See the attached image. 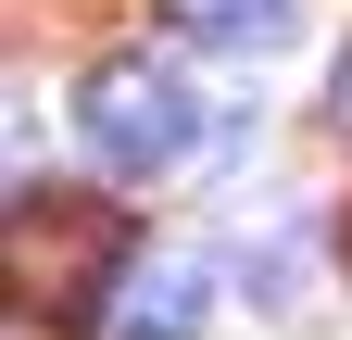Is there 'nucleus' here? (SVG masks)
Returning a JSON list of instances; mask_svg holds the SVG:
<instances>
[{
    "instance_id": "nucleus-1",
    "label": "nucleus",
    "mask_w": 352,
    "mask_h": 340,
    "mask_svg": "<svg viewBox=\"0 0 352 340\" xmlns=\"http://www.w3.org/2000/svg\"><path fill=\"white\" fill-rule=\"evenodd\" d=\"M201 126L214 114L176 89V63H151V51H101L88 89H76V139H88L101 177H176V164L201 151Z\"/></svg>"
},
{
    "instance_id": "nucleus-2",
    "label": "nucleus",
    "mask_w": 352,
    "mask_h": 340,
    "mask_svg": "<svg viewBox=\"0 0 352 340\" xmlns=\"http://www.w3.org/2000/svg\"><path fill=\"white\" fill-rule=\"evenodd\" d=\"M126 265H139L126 215H101V202H13V290L38 315H88L101 328V303H113Z\"/></svg>"
},
{
    "instance_id": "nucleus-3",
    "label": "nucleus",
    "mask_w": 352,
    "mask_h": 340,
    "mask_svg": "<svg viewBox=\"0 0 352 340\" xmlns=\"http://www.w3.org/2000/svg\"><path fill=\"white\" fill-rule=\"evenodd\" d=\"M201 328H214V265L201 252H139L88 340H201Z\"/></svg>"
},
{
    "instance_id": "nucleus-4",
    "label": "nucleus",
    "mask_w": 352,
    "mask_h": 340,
    "mask_svg": "<svg viewBox=\"0 0 352 340\" xmlns=\"http://www.w3.org/2000/svg\"><path fill=\"white\" fill-rule=\"evenodd\" d=\"M239 290H252L277 328H327V315H340V252L289 215V227H264V240L239 252Z\"/></svg>"
},
{
    "instance_id": "nucleus-5",
    "label": "nucleus",
    "mask_w": 352,
    "mask_h": 340,
    "mask_svg": "<svg viewBox=\"0 0 352 340\" xmlns=\"http://www.w3.org/2000/svg\"><path fill=\"white\" fill-rule=\"evenodd\" d=\"M164 25L201 38V51H252V63H264V51H289L302 13H289V0H164Z\"/></svg>"
},
{
    "instance_id": "nucleus-6",
    "label": "nucleus",
    "mask_w": 352,
    "mask_h": 340,
    "mask_svg": "<svg viewBox=\"0 0 352 340\" xmlns=\"http://www.w3.org/2000/svg\"><path fill=\"white\" fill-rule=\"evenodd\" d=\"M327 126L352 139V51H340V76H327Z\"/></svg>"
}]
</instances>
